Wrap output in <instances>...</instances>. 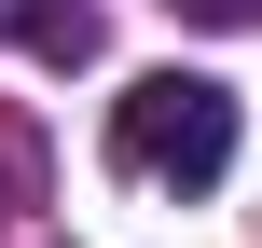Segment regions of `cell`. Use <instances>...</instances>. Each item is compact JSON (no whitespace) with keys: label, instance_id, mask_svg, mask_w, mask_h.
Returning a JSON list of instances; mask_svg holds the SVG:
<instances>
[{"label":"cell","instance_id":"1","mask_svg":"<svg viewBox=\"0 0 262 248\" xmlns=\"http://www.w3.org/2000/svg\"><path fill=\"white\" fill-rule=\"evenodd\" d=\"M111 166L124 179H166V193H207L235 166V83L207 69H138L111 97Z\"/></svg>","mask_w":262,"mask_h":248},{"label":"cell","instance_id":"2","mask_svg":"<svg viewBox=\"0 0 262 248\" xmlns=\"http://www.w3.org/2000/svg\"><path fill=\"white\" fill-rule=\"evenodd\" d=\"M0 41L41 69H97V0H0Z\"/></svg>","mask_w":262,"mask_h":248},{"label":"cell","instance_id":"3","mask_svg":"<svg viewBox=\"0 0 262 248\" xmlns=\"http://www.w3.org/2000/svg\"><path fill=\"white\" fill-rule=\"evenodd\" d=\"M180 14H221V28H249V14H262V0H180Z\"/></svg>","mask_w":262,"mask_h":248},{"label":"cell","instance_id":"4","mask_svg":"<svg viewBox=\"0 0 262 248\" xmlns=\"http://www.w3.org/2000/svg\"><path fill=\"white\" fill-rule=\"evenodd\" d=\"M14 166H28V152H14V138H0V221H14Z\"/></svg>","mask_w":262,"mask_h":248}]
</instances>
